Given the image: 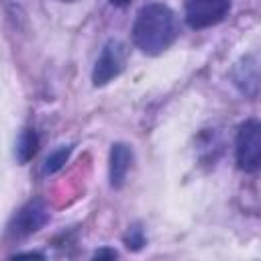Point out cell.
<instances>
[{
    "label": "cell",
    "instance_id": "8",
    "mask_svg": "<svg viewBox=\"0 0 261 261\" xmlns=\"http://www.w3.org/2000/svg\"><path fill=\"white\" fill-rule=\"evenodd\" d=\"M69 153H71V147H61V149L53 151V153L47 157L43 171H45V173H55V171H59V169L65 165V161L69 159Z\"/></svg>",
    "mask_w": 261,
    "mask_h": 261
},
{
    "label": "cell",
    "instance_id": "6",
    "mask_svg": "<svg viewBox=\"0 0 261 261\" xmlns=\"http://www.w3.org/2000/svg\"><path fill=\"white\" fill-rule=\"evenodd\" d=\"M133 165V149L126 143H114L110 149V186L122 188Z\"/></svg>",
    "mask_w": 261,
    "mask_h": 261
},
{
    "label": "cell",
    "instance_id": "1",
    "mask_svg": "<svg viewBox=\"0 0 261 261\" xmlns=\"http://www.w3.org/2000/svg\"><path fill=\"white\" fill-rule=\"evenodd\" d=\"M179 27L175 12L159 2L147 4L139 10L133 24V41L147 55H159L177 39Z\"/></svg>",
    "mask_w": 261,
    "mask_h": 261
},
{
    "label": "cell",
    "instance_id": "10",
    "mask_svg": "<svg viewBox=\"0 0 261 261\" xmlns=\"http://www.w3.org/2000/svg\"><path fill=\"white\" fill-rule=\"evenodd\" d=\"M116 257H118V253L114 249H100L94 253V259H116Z\"/></svg>",
    "mask_w": 261,
    "mask_h": 261
},
{
    "label": "cell",
    "instance_id": "13",
    "mask_svg": "<svg viewBox=\"0 0 261 261\" xmlns=\"http://www.w3.org/2000/svg\"><path fill=\"white\" fill-rule=\"evenodd\" d=\"M59 2H75V0H59Z\"/></svg>",
    "mask_w": 261,
    "mask_h": 261
},
{
    "label": "cell",
    "instance_id": "12",
    "mask_svg": "<svg viewBox=\"0 0 261 261\" xmlns=\"http://www.w3.org/2000/svg\"><path fill=\"white\" fill-rule=\"evenodd\" d=\"M110 2H112L114 6H128L133 0H110Z\"/></svg>",
    "mask_w": 261,
    "mask_h": 261
},
{
    "label": "cell",
    "instance_id": "11",
    "mask_svg": "<svg viewBox=\"0 0 261 261\" xmlns=\"http://www.w3.org/2000/svg\"><path fill=\"white\" fill-rule=\"evenodd\" d=\"M14 257H39V259H43L41 253H16Z\"/></svg>",
    "mask_w": 261,
    "mask_h": 261
},
{
    "label": "cell",
    "instance_id": "9",
    "mask_svg": "<svg viewBox=\"0 0 261 261\" xmlns=\"http://www.w3.org/2000/svg\"><path fill=\"white\" fill-rule=\"evenodd\" d=\"M124 243L130 251H139L143 245H145V234H143V228L139 226H128V232L124 237Z\"/></svg>",
    "mask_w": 261,
    "mask_h": 261
},
{
    "label": "cell",
    "instance_id": "5",
    "mask_svg": "<svg viewBox=\"0 0 261 261\" xmlns=\"http://www.w3.org/2000/svg\"><path fill=\"white\" fill-rule=\"evenodd\" d=\"M124 57H126L124 45L120 41H108L100 57L96 59V65L92 71L94 86H106L112 77H116L124 67Z\"/></svg>",
    "mask_w": 261,
    "mask_h": 261
},
{
    "label": "cell",
    "instance_id": "7",
    "mask_svg": "<svg viewBox=\"0 0 261 261\" xmlns=\"http://www.w3.org/2000/svg\"><path fill=\"white\" fill-rule=\"evenodd\" d=\"M37 151H39V137H37L35 128H24V130L20 133L18 141H16V151H14L18 163L31 161Z\"/></svg>",
    "mask_w": 261,
    "mask_h": 261
},
{
    "label": "cell",
    "instance_id": "3",
    "mask_svg": "<svg viewBox=\"0 0 261 261\" xmlns=\"http://www.w3.org/2000/svg\"><path fill=\"white\" fill-rule=\"evenodd\" d=\"M230 10V0H188L186 22L192 29H208L224 20Z\"/></svg>",
    "mask_w": 261,
    "mask_h": 261
},
{
    "label": "cell",
    "instance_id": "4",
    "mask_svg": "<svg viewBox=\"0 0 261 261\" xmlns=\"http://www.w3.org/2000/svg\"><path fill=\"white\" fill-rule=\"evenodd\" d=\"M47 220H49V212H47L45 202L43 200H31L10 220L8 234L12 239H27L33 232H37Z\"/></svg>",
    "mask_w": 261,
    "mask_h": 261
},
{
    "label": "cell",
    "instance_id": "2",
    "mask_svg": "<svg viewBox=\"0 0 261 261\" xmlns=\"http://www.w3.org/2000/svg\"><path fill=\"white\" fill-rule=\"evenodd\" d=\"M261 163V124L257 120H245L237 133V165L239 169L253 173Z\"/></svg>",
    "mask_w": 261,
    "mask_h": 261
}]
</instances>
